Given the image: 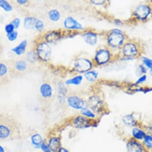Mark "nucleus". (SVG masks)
I'll list each match as a JSON object with an SVG mask.
<instances>
[{"label": "nucleus", "instance_id": "obj_1", "mask_svg": "<svg viewBox=\"0 0 152 152\" xmlns=\"http://www.w3.org/2000/svg\"><path fill=\"white\" fill-rule=\"evenodd\" d=\"M128 39V37L126 33L118 28H113L105 34V46L115 53L117 58L121 48Z\"/></svg>", "mask_w": 152, "mask_h": 152}, {"label": "nucleus", "instance_id": "obj_2", "mask_svg": "<svg viewBox=\"0 0 152 152\" xmlns=\"http://www.w3.org/2000/svg\"><path fill=\"white\" fill-rule=\"evenodd\" d=\"M143 47L138 41L128 39L121 48L119 56H124L132 60L138 58L142 55Z\"/></svg>", "mask_w": 152, "mask_h": 152}, {"label": "nucleus", "instance_id": "obj_3", "mask_svg": "<svg viewBox=\"0 0 152 152\" xmlns=\"http://www.w3.org/2000/svg\"><path fill=\"white\" fill-rule=\"evenodd\" d=\"M12 78L18 77L26 74L31 68V64L23 57H18L7 61Z\"/></svg>", "mask_w": 152, "mask_h": 152}, {"label": "nucleus", "instance_id": "obj_4", "mask_svg": "<svg viewBox=\"0 0 152 152\" xmlns=\"http://www.w3.org/2000/svg\"><path fill=\"white\" fill-rule=\"evenodd\" d=\"M116 55L107 46L98 48L94 54L92 61L96 66H103L111 62Z\"/></svg>", "mask_w": 152, "mask_h": 152}, {"label": "nucleus", "instance_id": "obj_5", "mask_svg": "<svg viewBox=\"0 0 152 152\" xmlns=\"http://www.w3.org/2000/svg\"><path fill=\"white\" fill-rule=\"evenodd\" d=\"M152 18V6L148 3L138 4L132 13V19L139 23H144Z\"/></svg>", "mask_w": 152, "mask_h": 152}, {"label": "nucleus", "instance_id": "obj_6", "mask_svg": "<svg viewBox=\"0 0 152 152\" xmlns=\"http://www.w3.org/2000/svg\"><path fill=\"white\" fill-rule=\"evenodd\" d=\"M16 129L14 120L7 118L0 119V140H6L11 138Z\"/></svg>", "mask_w": 152, "mask_h": 152}, {"label": "nucleus", "instance_id": "obj_7", "mask_svg": "<svg viewBox=\"0 0 152 152\" xmlns=\"http://www.w3.org/2000/svg\"><path fill=\"white\" fill-rule=\"evenodd\" d=\"M35 52L37 58L42 62H48L49 61L52 55V48L49 44L45 40L37 43Z\"/></svg>", "mask_w": 152, "mask_h": 152}, {"label": "nucleus", "instance_id": "obj_8", "mask_svg": "<svg viewBox=\"0 0 152 152\" xmlns=\"http://www.w3.org/2000/svg\"><path fill=\"white\" fill-rule=\"evenodd\" d=\"M95 66L92 59L88 58L81 57L76 59L74 62L73 71L79 74H85L91 70Z\"/></svg>", "mask_w": 152, "mask_h": 152}, {"label": "nucleus", "instance_id": "obj_9", "mask_svg": "<svg viewBox=\"0 0 152 152\" xmlns=\"http://www.w3.org/2000/svg\"><path fill=\"white\" fill-rule=\"evenodd\" d=\"M66 102L68 107L75 110L81 111L88 108L87 100L76 94H68L66 99Z\"/></svg>", "mask_w": 152, "mask_h": 152}, {"label": "nucleus", "instance_id": "obj_10", "mask_svg": "<svg viewBox=\"0 0 152 152\" xmlns=\"http://www.w3.org/2000/svg\"><path fill=\"white\" fill-rule=\"evenodd\" d=\"M88 108L92 110L96 115H100L105 111V104L101 97L98 95L90 96L88 100Z\"/></svg>", "mask_w": 152, "mask_h": 152}, {"label": "nucleus", "instance_id": "obj_11", "mask_svg": "<svg viewBox=\"0 0 152 152\" xmlns=\"http://www.w3.org/2000/svg\"><path fill=\"white\" fill-rule=\"evenodd\" d=\"M96 124V120L87 118L82 115L75 116L71 122L72 125L76 129H84L94 126Z\"/></svg>", "mask_w": 152, "mask_h": 152}, {"label": "nucleus", "instance_id": "obj_12", "mask_svg": "<svg viewBox=\"0 0 152 152\" xmlns=\"http://www.w3.org/2000/svg\"><path fill=\"white\" fill-rule=\"evenodd\" d=\"M12 79L7 61H0V86L7 85Z\"/></svg>", "mask_w": 152, "mask_h": 152}, {"label": "nucleus", "instance_id": "obj_13", "mask_svg": "<svg viewBox=\"0 0 152 152\" xmlns=\"http://www.w3.org/2000/svg\"><path fill=\"white\" fill-rule=\"evenodd\" d=\"M63 25L64 28L69 31L79 32L84 29L83 25L72 16L66 17L64 20Z\"/></svg>", "mask_w": 152, "mask_h": 152}, {"label": "nucleus", "instance_id": "obj_14", "mask_svg": "<svg viewBox=\"0 0 152 152\" xmlns=\"http://www.w3.org/2000/svg\"><path fill=\"white\" fill-rule=\"evenodd\" d=\"M85 42L91 46H96L99 42V34L92 29L85 30L82 33Z\"/></svg>", "mask_w": 152, "mask_h": 152}, {"label": "nucleus", "instance_id": "obj_15", "mask_svg": "<svg viewBox=\"0 0 152 152\" xmlns=\"http://www.w3.org/2000/svg\"><path fill=\"white\" fill-rule=\"evenodd\" d=\"M39 92L43 100H50L53 95V86L49 82H43L40 86Z\"/></svg>", "mask_w": 152, "mask_h": 152}, {"label": "nucleus", "instance_id": "obj_16", "mask_svg": "<svg viewBox=\"0 0 152 152\" xmlns=\"http://www.w3.org/2000/svg\"><path fill=\"white\" fill-rule=\"evenodd\" d=\"M126 147L128 152H145L146 151L141 141L134 140L132 138L127 141Z\"/></svg>", "mask_w": 152, "mask_h": 152}, {"label": "nucleus", "instance_id": "obj_17", "mask_svg": "<svg viewBox=\"0 0 152 152\" xmlns=\"http://www.w3.org/2000/svg\"><path fill=\"white\" fill-rule=\"evenodd\" d=\"M65 35L64 32L59 30L51 31L47 32L44 36V40L48 43H53L61 40Z\"/></svg>", "mask_w": 152, "mask_h": 152}, {"label": "nucleus", "instance_id": "obj_18", "mask_svg": "<svg viewBox=\"0 0 152 152\" xmlns=\"http://www.w3.org/2000/svg\"><path fill=\"white\" fill-rule=\"evenodd\" d=\"M68 89L66 86L63 82H59L58 84V100L60 104H64L66 102L68 96Z\"/></svg>", "mask_w": 152, "mask_h": 152}, {"label": "nucleus", "instance_id": "obj_19", "mask_svg": "<svg viewBox=\"0 0 152 152\" xmlns=\"http://www.w3.org/2000/svg\"><path fill=\"white\" fill-rule=\"evenodd\" d=\"M49 147L52 152H57L62 146L61 138L57 135H52L47 140Z\"/></svg>", "mask_w": 152, "mask_h": 152}, {"label": "nucleus", "instance_id": "obj_20", "mask_svg": "<svg viewBox=\"0 0 152 152\" xmlns=\"http://www.w3.org/2000/svg\"><path fill=\"white\" fill-rule=\"evenodd\" d=\"M146 134L147 133L145 130L138 127V126L133 127L131 130L132 138L139 141H142Z\"/></svg>", "mask_w": 152, "mask_h": 152}, {"label": "nucleus", "instance_id": "obj_21", "mask_svg": "<svg viewBox=\"0 0 152 152\" xmlns=\"http://www.w3.org/2000/svg\"><path fill=\"white\" fill-rule=\"evenodd\" d=\"M83 77L88 82L93 83L96 82L97 81V80L98 79L99 72L97 71L94 70L92 69L85 72L84 74Z\"/></svg>", "mask_w": 152, "mask_h": 152}, {"label": "nucleus", "instance_id": "obj_22", "mask_svg": "<svg viewBox=\"0 0 152 152\" xmlns=\"http://www.w3.org/2000/svg\"><path fill=\"white\" fill-rule=\"evenodd\" d=\"M84 77L82 74H78L74 77L65 80V85L67 86H79L82 84L83 80Z\"/></svg>", "mask_w": 152, "mask_h": 152}, {"label": "nucleus", "instance_id": "obj_23", "mask_svg": "<svg viewBox=\"0 0 152 152\" xmlns=\"http://www.w3.org/2000/svg\"><path fill=\"white\" fill-rule=\"evenodd\" d=\"M123 124L127 126L135 127L138 126V121L132 114H128L122 118Z\"/></svg>", "mask_w": 152, "mask_h": 152}, {"label": "nucleus", "instance_id": "obj_24", "mask_svg": "<svg viewBox=\"0 0 152 152\" xmlns=\"http://www.w3.org/2000/svg\"><path fill=\"white\" fill-rule=\"evenodd\" d=\"M44 139L39 133H34L31 137V142L35 148H40Z\"/></svg>", "mask_w": 152, "mask_h": 152}, {"label": "nucleus", "instance_id": "obj_25", "mask_svg": "<svg viewBox=\"0 0 152 152\" xmlns=\"http://www.w3.org/2000/svg\"><path fill=\"white\" fill-rule=\"evenodd\" d=\"M27 41L23 40L17 46L12 49V52L15 53L17 56H21L25 53L26 47H27Z\"/></svg>", "mask_w": 152, "mask_h": 152}, {"label": "nucleus", "instance_id": "obj_26", "mask_svg": "<svg viewBox=\"0 0 152 152\" xmlns=\"http://www.w3.org/2000/svg\"><path fill=\"white\" fill-rule=\"evenodd\" d=\"M37 18H34V17H27L24 20V23H23V26L25 29H31L35 28V23L37 21Z\"/></svg>", "mask_w": 152, "mask_h": 152}, {"label": "nucleus", "instance_id": "obj_27", "mask_svg": "<svg viewBox=\"0 0 152 152\" xmlns=\"http://www.w3.org/2000/svg\"><path fill=\"white\" fill-rule=\"evenodd\" d=\"M25 59L31 65L35 64L39 60L37 58L35 52L34 50H30L28 51L25 56Z\"/></svg>", "mask_w": 152, "mask_h": 152}, {"label": "nucleus", "instance_id": "obj_28", "mask_svg": "<svg viewBox=\"0 0 152 152\" xmlns=\"http://www.w3.org/2000/svg\"><path fill=\"white\" fill-rule=\"evenodd\" d=\"M49 18L53 22L58 21L61 18V12L58 9H52L48 12Z\"/></svg>", "mask_w": 152, "mask_h": 152}, {"label": "nucleus", "instance_id": "obj_29", "mask_svg": "<svg viewBox=\"0 0 152 152\" xmlns=\"http://www.w3.org/2000/svg\"><path fill=\"white\" fill-rule=\"evenodd\" d=\"M80 114H81V115H82L87 118L93 119V120H96V117H97L96 114L89 108H85V109L81 110Z\"/></svg>", "mask_w": 152, "mask_h": 152}, {"label": "nucleus", "instance_id": "obj_30", "mask_svg": "<svg viewBox=\"0 0 152 152\" xmlns=\"http://www.w3.org/2000/svg\"><path fill=\"white\" fill-rule=\"evenodd\" d=\"M142 143L146 150L152 149V135L146 134L142 141Z\"/></svg>", "mask_w": 152, "mask_h": 152}, {"label": "nucleus", "instance_id": "obj_31", "mask_svg": "<svg viewBox=\"0 0 152 152\" xmlns=\"http://www.w3.org/2000/svg\"><path fill=\"white\" fill-rule=\"evenodd\" d=\"M141 64L144 65L148 69V70L152 69V59L151 58L144 55H142L141 56Z\"/></svg>", "mask_w": 152, "mask_h": 152}, {"label": "nucleus", "instance_id": "obj_32", "mask_svg": "<svg viewBox=\"0 0 152 152\" xmlns=\"http://www.w3.org/2000/svg\"><path fill=\"white\" fill-rule=\"evenodd\" d=\"M0 7L6 12H11L13 10V6L8 0H0Z\"/></svg>", "mask_w": 152, "mask_h": 152}, {"label": "nucleus", "instance_id": "obj_33", "mask_svg": "<svg viewBox=\"0 0 152 152\" xmlns=\"http://www.w3.org/2000/svg\"><path fill=\"white\" fill-rule=\"evenodd\" d=\"M90 4L95 7H105L108 4L109 0H88Z\"/></svg>", "mask_w": 152, "mask_h": 152}, {"label": "nucleus", "instance_id": "obj_34", "mask_svg": "<svg viewBox=\"0 0 152 152\" xmlns=\"http://www.w3.org/2000/svg\"><path fill=\"white\" fill-rule=\"evenodd\" d=\"M15 3V6L18 5L19 7H28L31 3V0H15L13 4Z\"/></svg>", "mask_w": 152, "mask_h": 152}, {"label": "nucleus", "instance_id": "obj_35", "mask_svg": "<svg viewBox=\"0 0 152 152\" xmlns=\"http://www.w3.org/2000/svg\"><path fill=\"white\" fill-rule=\"evenodd\" d=\"M147 80V74H142L141 75L140 77L137 79L135 84L136 85H140L144 83Z\"/></svg>", "mask_w": 152, "mask_h": 152}, {"label": "nucleus", "instance_id": "obj_36", "mask_svg": "<svg viewBox=\"0 0 152 152\" xmlns=\"http://www.w3.org/2000/svg\"><path fill=\"white\" fill-rule=\"evenodd\" d=\"M40 148L42 150V151L43 152H52L49 147L47 140H46V139L43 140V142L40 145Z\"/></svg>", "mask_w": 152, "mask_h": 152}, {"label": "nucleus", "instance_id": "obj_37", "mask_svg": "<svg viewBox=\"0 0 152 152\" xmlns=\"http://www.w3.org/2000/svg\"><path fill=\"white\" fill-rule=\"evenodd\" d=\"M18 36V32L17 31H14L13 32L7 34L8 40L9 41H10V42L15 41V40H16Z\"/></svg>", "mask_w": 152, "mask_h": 152}, {"label": "nucleus", "instance_id": "obj_38", "mask_svg": "<svg viewBox=\"0 0 152 152\" xmlns=\"http://www.w3.org/2000/svg\"><path fill=\"white\" fill-rule=\"evenodd\" d=\"M44 26H45L44 22L40 19H38L35 25V28L38 31H42L44 28Z\"/></svg>", "mask_w": 152, "mask_h": 152}, {"label": "nucleus", "instance_id": "obj_39", "mask_svg": "<svg viewBox=\"0 0 152 152\" xmlns=\"http://www.w3.org/2000/svg\"><path fill=\"white\" fill-rule=\"evenodd\" d=\"M138 71H140V73L141 75H142V74H146L147 73V72L148 71V69L144 65H142V64H140L138 66Z\"/></svg>", "mask_w": 152, "mask_h": 152}, {"label": "nucleus", "instance_id": "obj_40", "mask_svg": "<svg viewBox=\"0 0 152 152\" xmlns=\"http://www.w3.org/2000/svg\"><path fill=\"white\" fill-rule=\"evenodd\" d=\"M5 31L7 34L13 32L15 31V27H14L12 23L7 24L5 27Z\"/></svg>", "mask_w": 152, "mask_h": 152}, {"label": "nucleus", "instance_id": "obj_41", "mask_svg": "<svg viewBox=\"0 0 152 152\" xmlns=\"http://www.w3.org/2000/svg\"><path fill=\"white\" fill-rule=\"evenodd\" d=\"M20 20L19 18H16L14 19L11 23L13 25V26L15 27V29H18V28L19 26V25H20Z\"/></svg>", "mask_w": 152, "mask_h": 152}, {"label": "nucleus", "instance_id": "obj_42", "mask_svg": "<svg viewBox=\"0 0 152 152\" xmlns=\"http://www.w3.org/2000/svg\"><path fill=\"white\" fill-rule=\"evenodd\" d=\"M113 23L115 25L118 26H121L122 25H124V22L119 19H114L113 20Z\"/></svg>", "mask_w": 152, "mask_h": 152}, {"label": "nucleus", "instance_id": "obj_43", "mask_svg": "<svg viewBox=\"0 0 152 152\" xmlns=\"http://www.w3.org/2000/svg\"><path fill=\"white\" fill-rule=\"evenodd\" d=\"M144 129L145 131L146 132L147 134L152 135V126H146Z\"/></svg>", "mask_w": 152, "mask_h": 152}, {"label": "nucleus", "instance_id": "obj_44", "mask_svg": "<svg viewBox=\"0 0 152 152\" xmlns=\"http://www.w3.org/2000/svg\"><path fill=\"white\" fill-rule=\"evenodd\" d=\"M57 152H69V151L67 148H66L65 147L61 146L59 148V149L57 151Z\"/></svg>", "mask_w": 152, "mask_h": 152}, {"label": "nucleus", "instance_id": "obj_45", "mask_svg": "<svg viewBox=\"0 0 152 152\" xmlns=\"http://www.w3.org/2000/svg\"><path fill=\"white\" fill-rule=\"evenodd\" d=\"M0 152H6L5 148L1 145H0Z\"/></svg>", "mask_w": 152, "mask_h": 152}, {"label": "nucleus", "instance_id": "obj_46", "mask_svg": "<svg viewBox=\"0 0 152 152\" xmlns=\"http://www.w3.org/2000/svg\"><path fill=\"white\" fill-rule=\"evenodd\" d=\"M3 46L1 45V43H0V56H1L2 53H3Z\"/></svg>", "mask_w": 152, "mask_h": 152}, {"label": "nucleus", "instance_id": "obj_47", "mask_svg": "<svg viewBox=\"0 0 152 152\" xmlns=\"http://www.w3.org/2000/svg\"><path fill=\"white\" fill-rule=\"evenodd\" d=\"M148 72H149V74L152 77V69L148 70Z\"/></svg>", "mask_w": 152, "mask_h": 152}, {"label": "nucleus", "instance_id": "obj_48", "mask_svg": "<svg viewBox=\"0 0 152 152\" xmlns=\"http://www.w3.org/2000/svg\"><path fill=\"white\" fill-rule=\"evenodd\" d=\"M150 4L152 6V0H150Z\"/></svg>", "mask_w": 152, "mask_h": 152}]
</instances>
